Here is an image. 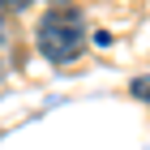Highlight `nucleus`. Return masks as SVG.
Segmentation results:
<instances>
[{"mask_svg":"<svg viewBox=\"0 0 150 150\" xmlns=\"http://www.w3.org/2000/svg\"><path fill=\"white\" fill-rule=\"evenodd\" d=\"M35 43L52 64H69L86 52V17L69 4H52L35 30Z\"/></svg>","mask_w":150,"mask_h":150,"instance_id":"f257e3e1","label":"nucleus"},{"mask_svg":"<svg viewBox=\"0 0 150 150\" xmlns=\"http://www.w3.org/2000/svg\"><path fill=\"white\" fill-rule=\"evenodd\" d=\"M133 99H146V103H150V77H137V81H133Z\"/></svg>","mask_w":150,"mask_h":150,"instance_id":"f03ea898","label":"nucleus"},{"mask_svg":"<svg viewBox=\"0 0 150 150\" xmlns=\"http://www.w3.org/2000/svg\"><path fill=\"white\" fill-rule=\"evenodd\" d=\"M0 22H4V4H0Z\"/></svg>","mask_w":150,"mask_h":150,"instance_id":"7ed1b4c3","label":"nucleus"},{"mask_svg":"<svg viewBox=\"0 0 150 150\" xmlns=\"http://www.w3.org/2000/svg\"><path fill=\"white\" fill-rule=\"evenodd\" d=\"M52 4H64V0H52Z\"/></svg>","mask_w":150,"mask_h":150,"instance_id":"20e7f679","label":"nucleus"}]
</instances>
